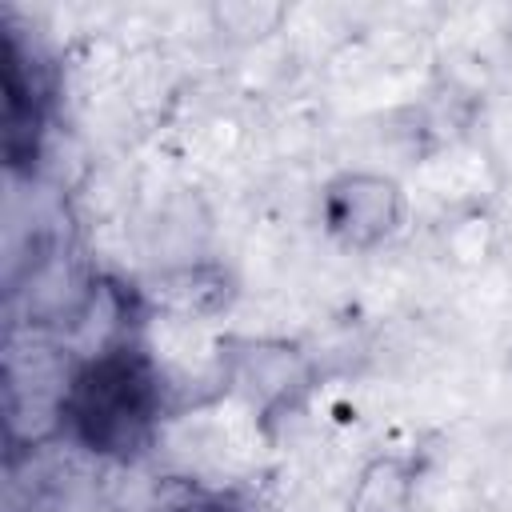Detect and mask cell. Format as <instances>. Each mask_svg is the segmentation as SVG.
I'll list each match as a JSON object with an SVG mask.
<instances>
[{
	"label": "cell",
	"mask_w": 512,
	"mask_h": 512,
	"mask_svg": "<svg viewBox=\"0 0 512 512\" xmlns=\"http://www.w3.org/2000/svg\"><path fill=\"white\" fill-rule=\"evenodd\" d=\"M68 416L92 452H132L148 440L156 388L136 356L112 352L92 360L72 388Z\"/></svg>",
	"instance_id": "obj_1"
},
{
	"label": "cell",
	"mask_w": 512,
	"mask_h": 512,
	"mask_svg": "<svg viewBox=\"0 0 512 512\" xmlns=\"http://www.w3.org/2000/svg\"><path fill=\"white\" fill-rule=\"evenodd\" d=\"M424 468H428L424 452H404V448L372 452L352 476L344 512H416Z\"/></svg>",
	"instance_id": "obj_3"
},
{
	"label": "cell",
	"mask_w": 512,
	"mask_h": 512,
	"mask_svg": "<svg viewBox=\"0 0 512 512\" xmlns=\"http://www.w3.org/2000/svg\"><path fill=\"white\" fill-rule=\"evenodd\" d=\"M284 20H288V4H272V0H220L208 8L212 32H220L232 44H256L280 32Z\"/></svg>",
	"instance_id": "obj_4"
},
{
	"label": "cell",
	"mask_w": 512,
	"mask_h": 512,
	"mask_svg": "<svg viewBox=\"0 0 512 512\" xmlns=\"http://www.w3.org/2000/svg\"><path fill=\"white\" fill-rule=\"evenodd\" d=\"M316 220L336 248L368 256L388 248L404 232L408 192L384 168H340L320 184Z\"/></svg>",
	"instance_id": "obj_2"
}]
</instances>
